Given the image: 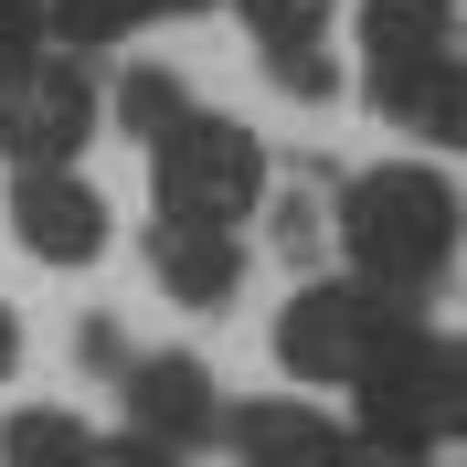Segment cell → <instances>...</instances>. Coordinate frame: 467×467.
Instances as JSON below:
<instances>
[{"label": "cell", "instance_id": "52a82bcc", "mask_svg": "<svg viewBox=\"0 0 467 467\" xmlns=\"http://www.w3.org/2000/svg\"><path fill=\"white\" fill-rule=\"evenodd\" d=\"M128 425H139L149 446H202V436H223L234 414L213 404V372L192 361V350H160V361H128Z\"/></svg>", "mask_w": 467, "mask_h": 467}, {"label": "cell", "instance_id": "3957f363", "mask_svg": "<svg viewBox=\"0 0 467 467\" xmlns=\"http://www.w3.org/2000/svg\"><path fill=\"white\" fill-rule=\"evenodd\" d=\"M149 181H160V213H192V223H223V234H244V213H255V192H265V149L234 128V117H181L171 139L149 149Z\"/></svg>", "mask_w": 467, "mask_h": 467}, {"label": "cell", "instance_id": "5b68a950", "mask_svg": "<svg viewBox=\"0 0 467 467\" xmlns=\"http://www.w3.org/2000/svg\"><path fill=\"white\" fill-rule=\"evenodd\" d=\"M436 436H446V414H436V340L414 329V340L361 382V457L425 467V446H436Z\"/></svg>", "mask_w": 467, "mask_h": 467}, {"label": "cell", "instance_id": "e0dca14e", "mask_svg": "<svg viewBox=\"0 0 467 467\" xmlns=\"http://www.w3.org/2000/svg\"><path fill=\"white\" fill-rule=\"evenodd\" d=\"M436 414L446 436H467V340H436Z\"/></svg>", "mask_w": 467, "mask_h": 467}, {"label": "cell", "instance_id": "4fadbf2b", "mask_svg": "<svg viewBox=\"0 0 467 467\" xmlns=\"http://www.w3.org/2000/svg\"><path fill=\"white\" fill-rule=\"evenodd\" d=\"M96 457H107V446H96L64 404H22L0 425V467H96Z\"/></svg>", "mask_w": 467, "mask_h": 467}, {"label": "cell", "instance_id": "6da1fadb", "mask_svg": "<svg viewBox=\"0 0 467 467\" xmlns=\"http://www.w3.org/2000/svg\"><path fill=\"white\" fill-rule=\"evenodd\" d=\"M457 223L467 202L446 192L436 171H414V160H382L340 192V244H350V276L382 297H425L457 255Z\"/></svg>", "mask_w": 467, "mask_h": 467}, {"label": "cell", "instance_id": "8fae6325", "mask_svg": "<svg viewBox=\"0 0 467 467\" xmlns=\"http://www.w3.org/2000/svg\"><path fill=\"white\" fill-rule=\"evenodd\" d=\"M244 22L265 43V75L287 96H329V0H244Z\"/></svg>", "mask_w": 467, "mask_h": 467}, {"label": "cell", "instance_id": "9c48e42d", "mask_svg": "<svg viewBox=\"0 0 467 467\" xmlns=\"http://www.w3.org/2000/svg\"><path fill=\"white\" fill-rule=\"evenodd\" d=\"M223 436H234V457H244V467H372V457H361V436H340V425L308 414V404H244Z\"/></svg>", "mask_w": 467, "mask_h": 467}, {"label": "cell", "instance_id": "30bf717a", "mask_svg": "<svg viewBox=\"0 0 467 467\" xmlns=\"http://www.w3.org/2000/svg\"><path fill=\"white\" fill-rule=\"evenodd\" d=\"M361 54H372V86H404L425 64L457 54V0H361Z\"/></svg>", "mask_w": 467, "mask_h": 467}, {"label": "cell", "instance_id": "7c38bea8", "mask_svg": "<svg viewBox=\"0 0 467 467\" xmlns=\"http://www.w3.org/2000/svg\"><path fill=\"white\" fill-rule=\"evenodd\" d=\"M372 107L393 117V128H414V139L467 149V54L425 64V75H404V86H372Z\"/></svg>", "mask_w": 467, "mask_h": 467}, {"label": "cell", "instance_id": "ac0fdd59", "mask_svg": "<svg viewBox=\"0 0 467 467\" xmlns=\"http://www.w3.org/2000/svg\"><path fill=\"white\" fill-rule=\"evenodd\" d=\"M96 467H181V457H171V446H149V436H117Z\"/></svg>", "mask_w": 467, "mask_h": 467}, {"label": "cell", "instance_id": "5bb4252c", "mask_svg": "<svg viewBox=\"0 0 467 467\" xmlns=\"http://www.w3.org/2000/svg\"><path fill=\"white\" fill-rule=\"evenodd\" d=\"M43 22H54L64 54H107V43H128L139 22H160V0H43Z\"/></svg>", "mask_w": 467, "mask_h": 467}, {"label": "cell", "instance_id": "9a60e30c", "mask_svg": "<svg viewBox=\"0 0 467 467\" xmlns=\"http://www.w3.org/2000/svg\"><path fill=\"white\" fill-rule=\"evenodd\" d=\"M117 117H128V139H171L181 117H192V96H181V75H160V64H139V75H128V86H117Z\"/></svg>", "mask_w": 467, "mask_h": 467}, {"label": "cell", "instance_id": "2e32d148", "mask_svg": "<svg viewBox=\"0 0 467 467\" xmlns=\"http://www.w3.org/2000/svg\"><path fill=\"white\" fill-rule=\"evenodd\" d=\"M54 54V22H43V0H0V75H22V64Z\"/></svg>", "mask_w": 467, "mask_h": 467}, {"label": "cell", "instance_id": "277c9868", "mask_svg": "<svg viewBox=\"0 0 467 467\" xmlns=\"http://www.w3.org/2000/svg\"><path fill=\"white\" fill-rule=\"evenodd\" d=\"M86 128H96L86 54H43V64H22V75H0V160H22V171H75Z\"/></svg>", "mask_w": 467, "mask_h": 467}, {"label": "cell", "instance_id": "8992f818", "mask_svg": "<svg viewBox=\"0 0 467 467\" xmlns=\"http://www.w3.org/2000/svg\"><path fill=\"white\" fill-rule=\"evenodd\" d=\"M11 234H22V255H43V265H96L107 255V202H96L75 171H22L11 181Z\"/></svg>", "mask_w": 467, "mask_h": 467}, {"label": "cell", "instance_id": "ba28073f", "mask_svg": "<svg viewBox=\"0 0 467 467\" xmlns=\"http://www.w3.org/2000/svg\"><path fill=\"white\" fill-rule=\"evenodd\" d=\"M149 265H160V287H171L181 308H223L234 276H244V234L192 223V213H160V223H149Z\"/></svg>", "mask_w": 467, "mask_h": 467}, {"label": "cell", "instance_id": "7a4b0ae2", "mask_svg": "<svg viewBox=\"0 0 467 467\" xmlns=\"http://www.w3.org/2000/svg\"><path fill=\"white\" fill-rule=\"evenodd\" d=\"M414 329H425L414 297H382V287H361V276H308V287L276 308V361H287L297 382H340V393H361Z\"/></svg>", "mask_w": 467, "mask_h": 467}, {"label": "cell", "instance_id": "d6986e66", "mask_svg": "<svg viewBox=\"0 0 467 467\" xmlns=\"http://www.w3.org/2000/svg\"><path fill=\"white\" fill-rule=\"evenodd\" d=\"M22 372V319H11V308H0V382Z\"/></svg>", "mask_w": 467, "mask_h": 467}]
</instances>
